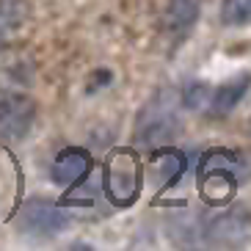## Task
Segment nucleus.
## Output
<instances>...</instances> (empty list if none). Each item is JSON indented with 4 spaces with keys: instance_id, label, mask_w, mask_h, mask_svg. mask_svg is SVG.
<instances>
[{
    "instance_id": "0eeeda50",
    "label": "nucleus",
    "mask_w": 251,
    "mask_h": 251,
    "mask_svg": "<svg viewBox=\"0 0 251 251\" xmlns=\"http://www.w3.org/2000/svg\"><path fill=\"white\" fill-rule=\"evenodd\" d=\"M91 169H94V160L86 149L80 147H67L61 149L55 160L50 166V179L61 188H75L80 182H89Z\"/></svg>"
},
{
    "instance_id": "6e6552de",
    "label": "nucleus",
    "mask_w": 251,
    "mask_h": 251,
    "mask_svg": "<svg viewBox=\"0 0 251 251\" xmlns=\"http://www.w3.org/2000/svg\"><path fill=\"white\" fill-rule=\"evenodd\" d=\"M201 14V0H169L163 8L160 28L171 42H182Z\"/></svg>"
},
{
    "instance_id": "20e7f679",
    "label": "nucleus",
    "mask_w": 251,
    "mask_h": 251,
    "mask_svg": "<svg viewBox=\"0 0 251 251\" xmlns=\"http://www.w3.org/2000/svg\"><path fill=\"white\" fill-rule=\"evenodd\" d=\"M141 182H144V169L135 152H113L102 177V193L113 204L127 207L138 199Z\"/></svg>"
},
{
    "instance_id": "9d476101",
    "label": "nucleus",
    "mask_w": 251,
    "mask_h": 251,
    "mask_svg": "<svg viewBox=\"0 0 251 251\" xmlns=\"http://www.w3.org/2000/svg\"><path fill=\"white\" fill-rule=\"evenodd\" d=\"M185 169H188V157L177 149H169L166 144L157 147L152 152V171H155L157 177V185L160 188H171V185H177L182 179Z\"/></svg>"
},
{
    "instance_id": "f03ea898",
    "label": "nucleus",
    "mask_w": 251,
    "mask_h": 251,
    "mask_svg": "<svg viewBox=\"0 0 251 251\" xmlns=\"http://www.w3.org/2000/svg\"><path fill=\"white\" fill-rule=\"evenodd\" d=\"M240 171H246V157L240 152L215 149L199 163V191L210 204L226 201L240 185Z\"/></svg>"
},
{
    "instance_id": "ddd939ff",
    "label": "nucleus",
    "mask_w": 251,
    "mask_h": 251,
    "mask_svg": "<svg viewBox=\"0 0 251 251\" xmlns=\"http://www.w3.org/2000/svg\"><path fill=\"white\" fill-rule=\"evenodd\" d=\"M207 100H210V86L207 83H188L182 91H179V102H182L185 111H199L204 108Z\"/></svg>"
},
{
    "instance_id": "39448f33",
    "label": "nucleus",
    "mask_w": 251,
    "mask_h": 251,
    "mask_svg": "<svg viewBox=\"0 0 251 251\" xmlns=\"http://www.w3.org/2000/svg\"><path fill=\"white\" fill-rule=\"evenodd\" d=\"M33 119H36V102L28 94H20V91L0 94V141L3 144L23 141L33 127Z\"/></svg>"
},
{
    "instance_id": "423d86ee",
    "label": "nucleus",
    "mask_w": 251,
    "mask_h": 251,
    "mask_svg": "<svg viewBox=\"0 0 251 251\" xmlns=\"http://www.w3.org/2000/svg\"><path fill=\"white\" fill-rule=\"evenodd\" d=\"M251 235V213L246 207H229L204 224V240L215 246H237Z\"/></svg>"
},
{
    "instance_id": "f8f14e48",
    "label": "nucleus",
    "mask_w": 251,
    "mask_h": 251,
    "mask_svg": "<svg viewBox=\"0 0 251 251\" xmlns=\"http://www.w3.org/2000/svg\"><path fill=\"white\" fill-rule=\"evenodd\" d=\"M221 23L224 25H246V23H251V0H224Z\"/></svg>"
},
{
    "instance_id": "7ed1b4c3",
    "label": "nucleus",
    "mask_w": 251,
    "mask_h": 251,
    "mask_svg": "<svg viewBox=\"0 0 251 251\" xmlns=\"http://www.w3.org/2000/svg\"><path fill=\"white\" fill-rule=\"evenodd\" d=\"M69 221H72V215L61 204H55L52 199H45V196L28 199L20 207V213H17V229H20V235L33 237V240L58 237L61 232H67Z\"/></svg>"
},
{
    "instance_id": "f257e3e1",
    "label": "nucleus",
    "mask_w": 251,
    "mask_h": 251,
    "mask_svg": "<svg viewBox=\"0 0 251 251\" xmlns=\"http://www.w3.org/2000/svg\"><path fill=\"white\" fill-rule=\"evenodd\" d=\"M179 108H182V102H179L177 89L155 91L135 119V144L147 149H157L163 144H169L177 135Z\"/></svg>"
},
{
    "instance_id": "9b49d317",
    "label": "nucleus",
    "mask_w": 251,
    "mask_h": 251,
    "mask_svg": "<svg viewBox=\"0 0 251 251\" xmlns=\"http://www.w3.org/2000/svg\"><path fill=\"white\" fill-rule=\"evenodd\" d=\"M30 6L25 0H0V47L28 23Z\"/></svg>"
},
{
    "instance_id": "1a4fd4ad",
    "label": "nucleus",
    "mask_w": 251,
    "mask_h": 251,
    "mask_svg": "<svg viewBox=\"0 0 251 251\" xmlns=\"http://www.w3.org/2000/svg\"><path fill=\"white\" fill-rule=\"evenodd\" d=\"M249 89H251V72H240L235 77H229L226 83H221L210 94V100H207L210 116H226V113H232L240 105V100L249 94Z\"/></svg>"
}]
</instances>
